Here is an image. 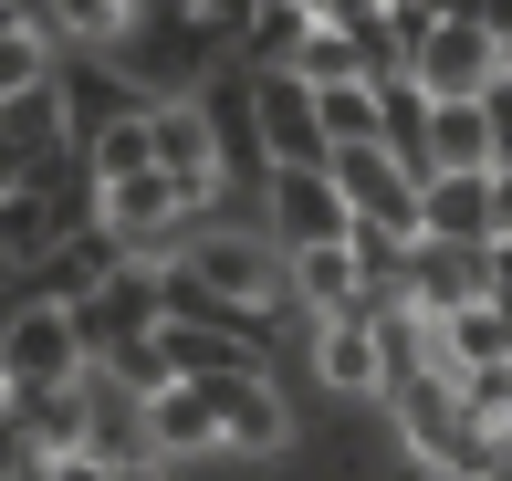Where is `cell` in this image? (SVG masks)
<instances>
[{
    "label": "cell",
    "mask_w": 512,
    "mask_h": 481,
    "mask_svg": "<svg viewBox=\"0 0 512 481\" xmlns=\"http://www.w3.org/2000/svg\"><path fill=\"white\" fill-rule=\"evenodd\" d=\"M0 366H11V387H74V377H95V346H84L74 304L11 283L0 293Z\"/></svg>",
    "instance_id": "obj_1"
},
{
    "label": "cell",
    "mask_w": 512,
    "mask_h": 481,
    "mask_svg": "<svg viewBox=\"0 0 512 481\" xmlns=\"http://www.w3.org/2000/svg\"><path fill=\"white\" fill-rule=\"evenodd\" d=\"M105 53H115V74H136L147 95H189L209 63H230V42L209 32V21H189V11H136Z\"/></svg>",
    "instance_id": "obj_2"
},
{
    "label": "cell",
    "mask_w": 512,
    "mask_h": 481,
    "mask_svg": "<svg viewBox=\"0 0 512 481\" xmlns=\"http://www.w3.org/2000/svg\"><path fill=\"white\" fill-rule=\"evenodd\" d=\"M324 178L345 189V210H356L366 231H398V241H418V220H429V210H418V199H429V178H418L408 157L387 147V136H366V147H335V157H324Z\"/></svg>",
    "instance_id": "obj_3"
},
{
    "label": "cell",
    "mask_w": 512,
    "mask_h": 481,
    "mask_svg": "<svg viewBox=\"0 0 512 481\" xmlns=\"http://www.w3.org/2000/svg\"><path fill=\"white\" fill-rule=\"evenodd\" d=\"M209 387V419H220V450H241V461H283L304 429H293V398L262 377V366H230V377H199Z\"/></svg>",
    "instance_id": "obj_4"
},
{
    "label": "cell",
    "mask_w": 512,
    "mask_h": 481,
    "mask_svg": "<svg viewBox=\"0 0 512 481\" xmlns=\"http://www.w3.org/2000/svg\"><path fill=\"white\" fill-rule=\"evenodd\" d=\"M189 95H199V116H209L220 178H230V189H262V178H272V147H262V116H251V63H209Z\"/></svg>",
    "instance_id": "obj_5"
},
{
    "label": "cell",
    "mask_w": 512,
    "mask_h": 481,
    "mask_svg": "<svg viewBox=\"0 0 512 481\" xmlns=\"http://www.w3.org/2000/svg\"><path fill=\"white\" fill-rule=\"evenodd\" d=\"M53 84H63V116H74V147H95L105 126H126V116H147V84L136 74H115V53H84V42H63L53 53Z\"/></svg>",
    "instance_id": "obj_6"
},
{
    "label": "cell",
    "mask_w": 512,
    "mask_h": 481,
    "mask_svg": "<svg viewBox=\"0 0 512 481\" xmlns=\"http://www.w3.org/2000/svg\"><path fill=\"white\" fill-rule=\"evenodd\" d=\"M251 199H262V231L283 241V251H314V241H345V231H356V210H345V189L324 168H272Z\"/></svg>",
    "instance_id": "obj_7"
},
{
    "label": "cell",
    "mask_w": 512,
    "mask_h": 481,
    "mask_svg": "<svg viewBox=\"0 0 512 481\" xmlns=\"http://www.w3.org/2000/svg\"><path fill=\"white\" fill-rule=\"evenodd\" d=\"M283 304L304 314V325H324V314H377V283H366V262H356V231L314 241V251H283Z\"/></svg>",
    "instance_id": "obj_8"
},
{
    "label": "cell",
    "mask_w": 512,
    "mask_h": 481,
    "mask_svg": "<svg viewBox=\"0 0 512 481\" xmlns=\"http://www.w3.org/2000/svg\"><path fill=\"white\" fill-rule=\"evenodd\" d=\"M251 116H262V147H272V168H324L335 157V136H324V105H314V84L293 74H251Z\"/></svg>",
    "instance_id": "obj_9"
},
{
    "label": "cell",
    "mask_w": 512,
    "mask_h": 481,
    "mask_svg": "<svg viewBox=\"0 0 512 481\" xmlns=\"http://www.w3.org/2000/svg\"><path fill=\"white\" fill-rule=\"evenodd\" d=\"M398 293H408L418 314H460V304H481V293H492V241H439V231H418Z\"/></svg>",
    "instance_id": "obj_10"
},
{
    "label": "cell",
    "mask_w": 512,
    "mask_h": 481,
    "mask_svg": "<svg viewBox=\"0 0 512 481\" xmlns=\"http://www.w3.org/2000/svg\"><path fill=\"white\" fill-rule=\"evenodd\" d=\"M408 74L429 84V95H492V84H502V32H492V21H450V11H439L429 42L408 53Z\"/></svg>",
    "instance_id": "obj_11"
},
{
    "label": "cell",
    "mask_w": 512,
    "mask_h": 481,
    "mask_svg": "<svg viewBox=\"0 0 512 481\" xmlns=\"http://www.w3.org/2000/svg\"><path fill=\"white\" fill-rule=\"evenodd\" d=\"M74 325H84V346H126V335H157L168 325V283H157V262H115L95 293L74 304Z\"/></svg>",
    "instance_id": "obj_12"
},
{
    "label": "cell",
    "mask_w": 512,
    "mask_h": 481,
    "mask_svg": "<svg viewBox=\"0 0 512 481\" xmlns=\"http://www.w3.org/2000/svg\"><path fill=\"white\" fill-rule=\"evenodd\" d=\"M115 262H147V251H126V231H105V220H74V231L42 251L32 272H21V283H32V293H53V304H84V293H95Z\"/></svg>",
    "instance_id": "obj_13"
},
{
    "label": "cell",
    "mask_w": 512,
    "mask_h": 481,
    "mask_svg": "<svg viewBox=\"0 0 512 481\" xmlns=\"http://www.w3.org/2000/svg\"><path fill=\"white\" fill-rule=\"evenodd\" d=\"M304 356H314V387H335V398H387V346H377V314H324Z\"/></svg>",
    "instance_id": "obj_14"
},
{
    "label": "cell",
    "mask_w": 512,
    "mask_h": 481,
    "mask_svg": "<svg viewBox=\"0 0 512 481\" xmlns=\"http://www.w3.org/2000/svg\"><path fill=\"white\" fill-rule=\"evenodd\" d=\"M0 157H11L21 178L63 168L74 157V116H63V84H21L11 105H0Z\"/></svg>",
    "instance_id": "obj_15"
},
{
    "label": "cell",
    "mask_w": 512,
    "mask_h": 481,
    "mask_svg": "<svg viewBox=\"0 0 512 481\" xmlns=\"http://www.w3.org/2000/svg\"><path fill=\"white\" fill-rule=\"evenodd\" d=\"M418 231L439 241H502V210H492V168H429V199H418Z\"/></svg>",
    "instance_id": "obj_16"
},
{
    "label": "cell",
    "mask_w": 512,
    "mask_h": 481,
    "mask_svg": "<svg viewBox=\"0 0 512 481\" xmlns=\"http://www.w3.org/2000/svg\"><path fill=\"white\" fill-rule=\"evenodd\" d=\"M147 440H157V461H220V419H209L199 377H178V387L147 398Z\"/></svg>",
    "instance_id": "obj_17"
},
{
    "label": "cell",
    "mask_w": 512,
    "mask_h": 481,
    "mask_svg": "<svg viewBox=\"0 0 512 481\" xmlns=\"http://www.w3.org/2000/svg\"><path fill=\"white\" fill-rule=\"evenodd\" d=\"M314 0H251V21H241V42H230V63H251V74H283L293 53H304V32H314Z\"/></svg>",
    "instance_id": "obj_18"
},
{
    "label": "cell",
    "mask_w": 512,
    "mask_h": 481,
    "mask_svg": "<svg viewBox=\"0 0 512 481\" xmlns=\"http://www.w3.org/2000/svg\"><path fill=\"white\" fill-rule=\"evenodd\" d=\"M439 366H450V377H471V366H512V325H502L492 293L460 304V314H439Z\"/></svg>",
    "instance_id": "obj_19"
},
{
    "label": "cell",
    "mask_w": 512,
    "mask_h": 481,
    "mask_svg": "<svg viewBox=\"0 0 512 481\" xmlns=\"http://www.w3.org/2000/svg\"><path fill=\"white\" fill-rule=\"evenodd\" d=\"M0 408L21 419V440H32V450H84V377H74V387H11Z\"/></svg>",
    "instance_id": "obj_20"
},
{
    "label": "cell",
    "mask_w": 512,
    "mask_h": 481,
    "mask_svg": "<svg viewBox=\"0 0 512 481\" xmlns=\"http://www.w3.org/2000/svg\"><path fill=\"white\" fill-rule=\"evenodd\" d=\"M429 168H492V116H481V95H429Z\"/></svg>",
    "instance_id": "obj_21"
},
{
    "label": "cell",
    "mask_w": 512,
    "mask_h": 481,
    "mask_svg": "<svg viewBox=\"0 0 512 481\" xmlns=\"http://www.w3.org/2000/svg\"><path fill=\"white\" fill-rule=\"evenodd\" d=\"M157 346H168L178 377H230V366H262V346H241V335H220V325H189V314H168V325H157Z\"/></svg>",
    "instance_id": "obj_22"
},
{
    "label": "cell",
    "mask_w": 512,
    "mask_h": 481,
    "mask_svg": "<svg viewBox=\"0 0 512 481\" xmlns=\"http://www.w3.org/2000/svg\"><path fill=\"white\" fill-rule=\"evenodd\" d=\"M377 136L429 178V84H418V74H377Z\"/></svg>",
    "instance_id": "obj_23"
},
{
    "label": "cell",
    "mask_w": 512,
    "mask_h": 481,
    "mask_svg": "<svg viewBox=\"0 0 512 481\" xmlns=\"http://www.w3.org/2000/svg\"><path fill=\"white\" fill-rule=\"evenodd\" d=\"M53 53H63V42L42 32V11H11V21H0V105H11L21 84H53Z\"/></svg>",
    "instance_id": "obj_24"
},
{
    "label": "cell",
    "mask_w": 512,
    "mask_h": 481,
    "mask_svg": "<svg viewBox=\"0 0 512 481\" xmlns=\"http://www.w3.org/2000/svg\"><path fill=\"white\" fill-rule=\"evenodd\" d=\"M32 11H42V32H53V42H84V53H105V42L136 21V0H32Z\"/></svg>",
    "instance_id": "obj_25"
},
{
    "label": "cell",
    "mask_w": 512,
    "mask_h": 481,
    "mask_svg": "<svg viewBox=\"0 0 512 481\" xmlns=\"http://www.w3.org/2000/svg\"><path fill=\"white\" fill-rule=\"evenodd\" d=\"M95 377H115L126 398H157V387H178V366H168V346H157V335H126V346L95 356Z\"/></svg>",
    "instance_id": "obj_26"
},
{
    "label": "cell",
    "mask_w": 512,
    "mask_h": 481,
    "mask_svg": "<svg viewBox=\"0 0 512 481\" xmlns=\"http://www.w3.org/2000/svg\"><path fill=\"white\" fill-rule=\"evenodd\" d=\"M314 105H324V136H335V147H366V136H377V84H314Z\"/></svg>",
    "instance_id": "obj_27"
},
{
    "label": "cell",
    "mask_w": 512,
    "mask_h": 481,
    "mask_svg": "<svg viewBox=\"0 0 512 481\" xmlns=\"http://www.w3.org/2000/svg\"><path fill=\"white\" fill-rule=\"evenodd\" d=\"M84 157H95V189H105V178H136V168H157V157H147V116L105 126V136H95V147H84Z\"/></svg>",
    "instance_id": "obj_28"
},
{
    "label": "cell",
    "mask_w": 512,
    "mask_h": 481,
    "mask_svg": "<svg viewBox=\"0 0 512 481\" xmlns=\"http://www.w3.org/2000/svg\"><path fill=\"white\" fill-rule=\"evenodd\" d=\"M481 116H492V168H512V74L481 95Z\"/></svg>",
    "instance_id": "obj_29"
},
{
    "label": "cell",
    "mask_w": 512,
    "mask_h": 481,
    "mask_svg": "<svg viewBox=\"0 0 512 481\" xmlns=\"http://www.w3.org/2000/svg\"><path fill=\"white\" fill-rule=\"evenodd\" d=\"M53 481H115V471L95 461V450H53Z\"/></svg>",
    "instance_id": "obj_30"
},
{
    "label": "cell",
    "mask_w": 512,
    "mask_h": 481,
    "mask_svg": "<svg viewBox=\"0 0 512 481\" xmlns=\"http://www.w3.org/2000/svg\"><path fill=\"white\" fill-rule=\"evenodd\" d=\"M21 461H32V440H21V419H11V408H0V481H11Z\"/></svg>",
    "instance_id": "obj_31"
},
{
    "label": "cell",
    "mask_w": 512,
    "mask_h": 481,
    "mask_svg": "<svg viewBox=\"0 0 512 481\" xmlns=\"http://www.w3.org/2000/svg\"><path fill=\"white\" fill-rule=\"evenodd\" d=\"M492 304H512V231L492 241Z\"/></svg>",
    "instance_id": "obj_32"
},
{
    "label": "cell",
    "mask_w": 512,
    "mask_h": 481,
    "mask_svg": "<svg viewBox=\"0 0 512 481\" xmlns=\"http://www.w3.org/2000/svg\"><path fill=\"white\" fill-rule=\"evenodd\" d=\"M115 481H178V461H136V471H115Z\"/></svg>",
    "instance_id": "obj_33"
},
{
    "label": "cell",
    "mask_w": 512,
    "mask_h": 481,
    "mask_svg": "<svg viewBox=\"0 0 512 481\" xmlns=\"http://www.w3.org/2000/svg\"><path fill=\"white\" fill-rule=\"evenodd\" d=\"M314 11H387V0H314Z\"/></svg>",
    "instance_id": "obj_34"
},
{
    "label": "cell",
    "mask_w": 512,
    "mask_h": 481,
    "mask_svg": "<svg viewBox=\"0 0 512 481\" xmlns=\"http://www.w3.org/2000/svg\"><path fill=\"white\" fill-rule=\"evenodd\" d=\"M502 74H512V32H502Z\"/></svg>",
    "instance_id": "obj_35"
}]
</instances>
